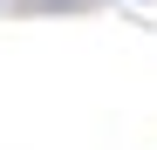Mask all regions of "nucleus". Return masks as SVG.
Listing matches in <instances>:
<instances>
[]
</instances>
